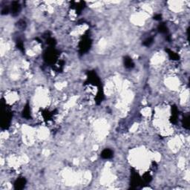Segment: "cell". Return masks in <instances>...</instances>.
<instances>
[{
	"mask_svg": "<svg viewBox=\"0 0 190 190\" xmlns=\"http://www.w3.org/2000/svg\"><path fill=\"white\" fill-rule=\"evenodd\" d=\"M57 54L55 50L50 49L45 54V59L48 63H54L56 59Z\"/></svg>",
	"mask_w": 190,
	"mask_h": 190,
	"instance_id": "1",
	"label": "cell"
},
{
	"mask_svg": "<svg viewBox=\"0 0 190 190\" xmlns=\"http://www.w3.org/2000/svg\"><path fill=\"white\" fill-rule=\"evenodd\" d=\"M90 45H91V42H90L88 38H85L83 40L81 41L80 44H79V48H80V51L82 53H84L87 51Z\"/></svg>",
	"mask_w": 190,
	"mask_h": 190,
	"instance_id": "2",
	"label": "cell"
},
{
	"mask_svg": "<svg viewBox=\"0 0 190 190\" xmlns=\"http://www.w3.org/2000/svg\"><path fill=\"white\" fill-rule=\"evenodd\" d=\"M21 10V7L20 5L18 2H14L12 3V6H11V13L14 16H16L19 14V11Z\"/></svg>",
	"mask_w": 190,
	"mask_h": 190,
	"instance_id": "3",
	"label": "cell"
},
{
	"mask_svg": "<svg viewBox=\"0 0 190 190\" xmlns=\"http://www.w3.org/2000/svg\"><path fill=\"white\" fill-rule=\"evenodd\" d=\"M26 183V181L25 178H19L18 180H16L15 183H14V186L16 189H22L24 188L25 185Z\"/></svg>",
	"mask_w": 190,
	"mask_h": 190,
	"instance_id": "4",
	"label": "cell"
},
{
	"mask_svg": "<svg viewBox=\"0 0 190 190\" xmlns=\"http://www.w3.org/2000/svg\"><path fill=\"white\" fill-rule=\"evenodd\" d=\"M101 157L103 159H110L113 157V152L108 148H106L101 153Z\"/></svg>",
	"mask_w": 190,
	"mask_h": 190,
	"instance_id": "5",
	"label": "cell"
},
{
	"mask_svg": "<svg viewBox=\"0 0 190 190\" xmlns=\"http://www.w3.org/2000/svg\"><path fill=\"white\" fill-rule=\"evenodd\" d=\"M124 65H125V66L127 68H132L134 66V62L132 61V59L130 57H128V56L125 57V59H124Z\"/></svg>",
	"mask_w": 190,
	"mask_h": 190,
	"instance_id": "6",
	"label": "cell"
},
{
	"mask_svg": "<svg viewBox=\"0 0 190 190\" xmlns=\"http://www.w3.org/2000/svg\"><path fill=\"white\" fill-rule=\"evenodd\" d=\"M166 51L168 52V54H169V56L171 59H173V60H178L179 59V56L176 53L170 51V50H169V49H166Z\"/></svg>",
	"mask_w": 190,
	"mask_h": 190,
	"instance_id": "7",
	"label": "cell"
},
{
	"mask_svg": "<svg viewBox=\"0 0 190 190\" xmlns=\"http://www.w3.org/2000/svg\"><path fill=\"white\" fill-rule=\"evenodd\" d=\"M158 31L161 33L166 34L168 32V28H166V26L164 24H160L158 25Z\"/></svg>",
	"mask_w": 190,
	"mask_h": 190,
	"instance_id": "8",
	"label": "cell"
},
{
	"mask_svg": "<svg viewBox=\"0 0 190 190\" xmlns=\"http://www.w3.org/2000/svg\"><path fill=\"white\" fill-rule=\"evenodd\" d=\"M23 117H25V118H29L30 117V109H29V106L28 105H27L25 106V108L23 110V114H22Z\"/></svg>",
	"mask_w": 190,
	"mask_h": 190,
	"instance_id": "9",
	"label": "cell"
},
{
	"mask_svg": "<svg viewBox=\"0 0 190 190\" xmlns=\"http://www.w3.org/2000/svg\"><path fill=\"white\" fill-rule=\"evenodd\" d=\"M189 116L183 118V126L186 128H189Z\"/></svg>",
	"mask_w": 190,
	"mask_h": 190,
	"instance_id": "10",
	"label": "cell"
},
{
	"mask_svg": "<svg viewBox=\"0 0 190 190\" xmlns=\"http://www.w3.org/2000/svg\"><path fill=\"white\" fill-rule=\"evenodd\" d=\"M152 42H153L152 38H148V39H146V40L143 42V45H144L145 46H149Z\"/></svg>",
	"mask_w": 190,
	"mask_h": 190,
	"instance_id": "11",
	"label": "cell"
},
{
	"mask_svg": "<svg viewBox=\"0 0 190 190\" xmlns=\"http://www.w3.org/2000/svg\"><path fill=\"white\" fill-rule=\"evenodd\" d=\"M143 179L145 180V181H146V182H149V181L152 180V177L150 176L148 174H146V175H144Z\"/></svg>",
	"mask_w": 190,
	"mask_h": 190,
	"instance_id": "12",
	"label": "cell"
},
{
	"mask_svg": "<svg viewBox=\"0 0 190 190\" xmlns=\"http://www.w3.org/2000/svg\"><path fill=\"white\" fill-rule=\"evenodd\" d=\"M17 45H18V48H19V49H20L22 51H24L23 44H22V42H18V44H17Z\"/></svg>",
	"mask_w": 190,
	"mask_h": 190,
	"instance_id": "13",
	"label": "cell"
},
{
	"mask_svg": "<svg viewBox=\"0 0 190 190\" xmlns=\"http://www.w3.org/2000/svg\"><path fill=\"white\" fill-rule=\"evenodd\" d=\"M8 12H9V9H8L7 7H5V8L2 10V14H7Z\"/></svg>",
	"mask_w": 190,
	"mask_h": 190,
	"instance_id": "14",
	"label": "cell"
},
{
	"mask_svg": "<svg viewBox=\"0 0 190 190\" xmlns=\"http://www.w3.org/2000/svg\"><path fill=\"white\" fill-rule=\"evenodd\" d=\"M154 19H155V20H161V14H157V15L155 16Z\"/></svg>",
	"mask_w": 190,
	"mask_h": 190,
	"instance_id": "15",
	"label": "cell"
}]
</instances>
